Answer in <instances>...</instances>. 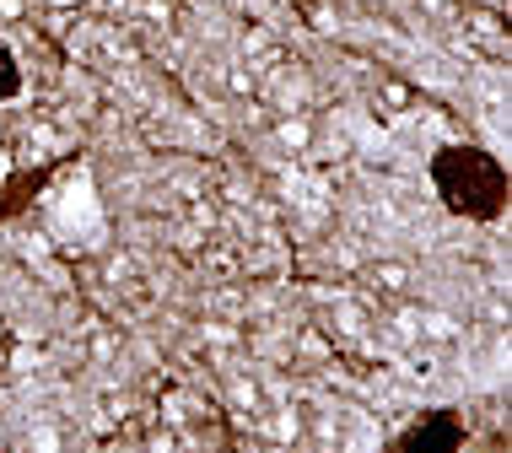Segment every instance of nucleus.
Returning a JSON list of instances; mask_svg holds the SVG:
<instances>
[{
  "instance_id": "f257e3e1",
  "label": "nucleus",
  "mask_w": 512,
  "mask_h": 453,
  "mask_svg": "<svg viewBox=\"0 0 512 453\" xmlns=\"http://www.w3.org/2000/svg\"><path fill=\"white\" fill-rule=\"evenodd\" d=\"M432 184L464 222H496L507 211V168L480 146H442L432 157Z\"/></svg>"
},
{
  "instance_id": "f03ea898",
  "label": "nucleus",
  "mask_w": 512,
  "mask_h": 453,
  "mask_svg": "<svg viewBox=\"0 0 512 453\" xmlns=\"http://www.w3.org/2000/svg\"><path fill=\"white\" fill-rule=\"evenodd\" d=\"M459 448H464L459 410H426V416L410 427V437H405L399 453H459Z\"/></svg>"
},
{
  "instance_id": "7ed1b4c3",
  "label": "nucleus",
  "mask_w": 512,
  "mask_h": 453,
  "mask_svg": "<svg viewBox=\"0 0 512 453\" xmlns=\"http://www.w3.org/2000/svg\"><path fill=\"white\" fill-rule=\"evenodd\" d=\"M22 92V71H17V54H11L6 44H0V103L17 98Z\"/></svg>"
}]
</instances>
